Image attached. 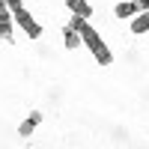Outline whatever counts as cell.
Here are the masks:
<instances>
[{
	"mask_svg": "<svg viewBox=\"0 0 149 149\" xmlns=\"http://www.w3.org/2000/svg\"><path fill=\"white\" fill-rule=\"evenodd\" d=\"M134 3H137L140 9H149V0H134Z\"/></svg>",
	"mask_w": 149,
	"mask_h": 149,
	"instance_id": "10",
	"label": "cell"
},
{
	"mask_svg": "<svg viewBox=\"0 0 149 149\" xmlns=\"http://www.w3.org/2000/svg\"><path fill=\"white\" fill-rule=\"evenodd\" d=\"M146 30H149V9H143V15L131 21V33L140 36V33H146Z\"/></svg>",
	"mask_w": 149,
	"mask_h": 149,
	"instance_id": "7",
	"label": "cell"
},
{
	"mask_svg": "<svg viewBox=\"0 0 149 149\" xmlns=\"http://www.w3.org/2000/svg\"><path fill=\"white\" fill-rule=\"evenodd\" d=\"M12 18H15V21H18V27L27 33V39H39V36H42V27L36 24V18H33V15H30V12L24 9V6L12 9Z\"/></svg>",
	"mask_w": 149,
	"mask_h": 149,
	"instance_id": "2",
	"label": "cell"
},
{
	"mask_svg": "<svg viewBox=\"0 0 149 149\" xmlns=\"http://www.w3.org/2000/svg\"><path fill=\"white\" fill-rule=\"evenodd\" d=\"M66 6L74 12V15H84V18H93V6L86 0H66Z\"/></svg>",
	"mask_w": 149,
	"mask_h": 149,
	"instance_id": "6",
	"label": "cell"
},
{
	"mask_svg": "<svg viewBox=\"0 0 149 149\" xmlns=\"http://www.w3.org/2000/svg\"><path fill=\"white\" fill-rule=\"evenodd\" d=\"M63 42H66V48H69V51H74L78 45H84V42H81V33L74 30L72 24H66V27H63Z\"/></svg>",
	"mask_w": 149,
	"mask_h": 149,
	"instance_id": "5",
	"label": "cell"
},
{
	"mask_svg": "<svg viewBox=\"0 0 149 149\" xmlns=\"http://www.w3.org/2000/svg\"><path fill=\"white\" fill-rule=\"evenodd\" d=\"M78 33H81V42L90 48V51H93V57L98 60V66H110V63H113V57H110L107 45L102 42V36H98V30H95V27H90V24L84 21L81 27H78Z\"/></svg>",
	"mask_w": 149,
	"mask_h": 149,
	"instance_id": "1",
	"label": "cell"
},
{
	"mask_svg": "<svg viewBox=\"0 0 149 149\" xmlns=\"http://www.w3.org/2000/svg\"><path fill=\"white\" fill-rule=\"evenodd\" d=\"M39 122H42V113H39V110H33V113L18 125V134H21V137H30V134L36 131V125H39Z\"/></svg>",
	"mask_w": 149,
	"mask_h": 149,
	"instance_id": "4",
	"label": "cell"
},
{
	"mask_svg": "<svg viewBox=\"0 0 149 149\" xmlns=\"http://www.w3.org/2000/svg\"><path fill=\"white\" fill-rule=\"evenodd\" d=\"M12 9L9 6H0V36H3L6 42H12Z\"/></svg>",
	"mask_w": 149,
	"mask_h": 149,
	"instance_id": "3",
	"label": "cell"
},
{
	"mask_svg": "<svg viewBox=\"0 0 149 149\" xmlns=\"http://www.w3.org/2000/svg\"><path fill=\"white\" fill-rule=\"evenodd\" d=\"M140 6L137 3H119L116 6V18H131V15H137Z\"/></svg>",
	"mask_w": 149,
	"mask_h": 149,
	"instance_id": "8",
	"label": "cell"
},
{
	"mask_svg": "<svg viewBox=\"0 0 149 149\" xmlns=\"http://www.w3.org/2000/svg\"><path fill=\"white\" fill-rule=\"evenodd\" d=\"M0 6H6V0H0Z\"/></svg>",
	"mask_w": 149,
	"mask_h": 149,
	"instance_id": "11",
	"label": "cell"
},
{
	"mask_svg": "<svg viewBox=\"0 0 149 149\" xmlns=\"http://www.w3.org/2000/svg\"><path fill=\"white\" fill-rule=\"evenodd\" d=\"M6 6H9V9H18V6H21V0H6Z\"/></svg>",
	"mask_w": 149,
	"mask_h": 149,
	"instance_id": "9",
	"label": "cell"
}]
</instances>
